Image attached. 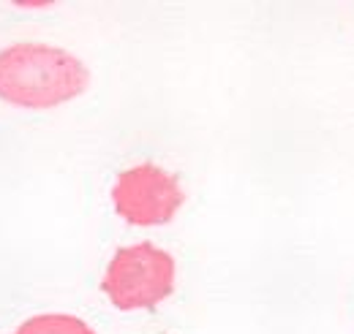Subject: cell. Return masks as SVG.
Returning <instances> with one entry per match:
<instances>
[{
	"label": "cell",
	"instance_id": "1",
	"mask_svg": "<svg viewBox=\"0 0 354 334\" xmlns=\"http://www.w3.org/2000/svg\"><path fill=\"white\" fill-rule=\"evenodd\" d=\"M90 87L88 66L60 46L39 41L0 49V101L22 109H52Z\"/></svg>",
	"mask_w": 354,
	"mask_h": 334
},
{
	"label": "cell",
	"instance_id": "2",
	"mask_svg": "<svg viewBox=\"0 0 354 334\" xmlns=\"http://www.w3.org/2000/svg\"><path fill=\"white\" fill-rule=\"evenodd\" d=\"M175 258L153 242H136L112 255L101 277V291L120 313H142L167 302L175 293Z\"/></svg>",
	"mask_w": 354,
	"mask_h": 334
},
{
	"label": "cell",
	"instance_id": "3",
	"mask_svg": "<svg viewBox=\"0 0 354 334\" xmlns=\"http://www.w3.org/2000/svg\"><path fill=\"white\" fill-rule=\"evenodd\" d=\"M118 215L139 228L167 226L185 204V190L172 171L156 164H136L118 174L112 185Z\"/></svg>",
	"mask_w": 354,
	"mask_h": 334
},
{
	"label": "cell",
	"instance_id": "4",
	"mask_svg": "<svg viewBox=\"0 0 354 334\" xmlns=\"http://www.w3.org/2000/svg\"><path fill=\"white\" fill-rule=\"evenodd\" d=\"M17 334H95L88 321L77 315H63V313H44L33 315L25 324L17 326Z\"/></svg>",
	"mask_w": 354,
	"mask_h": 334
},
{
	"label": "cell",
	"instance_id": "5",
	"mask_svg": "<svg viewBox=\"0 0 354 334\" xmlns=\"http://www.w3.org/2000/svg\"><path fill=\"white\" fill-rule=\"evenodd\" d=\"M14 334H17V332H14Z\"/></svg>",
	"mask_w": 354,
	"mask_h": 334
}]
</instances>
